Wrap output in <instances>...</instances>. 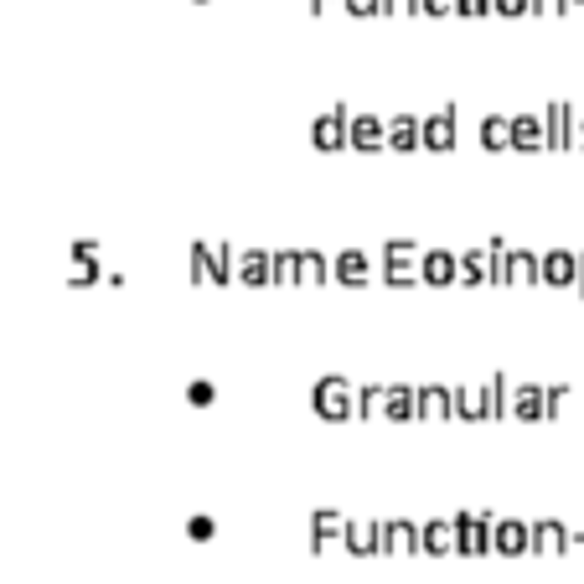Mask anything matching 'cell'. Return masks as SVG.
Instances as JSON below:
<instances>
[{
  "mask_svg": "<svg viewBox=\"0 0 584 584\" xmlns=\"http://www.w3.org/2000/svg\"><path fill=\"white\" fill-rule=\"evenodd\" d=\"M538 285V254L528 249H507L502 243V285Z\"/></svg>",
  "mask_w": 584,
  "mask_h": 584,
  "instance_id": "7c38bea8",
  "label": "cell"
},
{
  "mask_svg": "<svg viewBox=\"0 0 584 584\" xmlns=\"http://www.w3.org/2000/svg\"><path fill=\"white\" fill-rule=\"evenodd\" d=\"M326 6H342V0H316V11H326Z\"/></svg>",
  "mask_w": 584,
  "mask_h": 584,
  "instance_id": "8d00e7d4",
  "label": "cell"
},
{
  "mask_svg": "<svg viewBox=\"0 0 584 584\" xmlns=\"http://www.w3.org/2000/svg\"><path fill=\"white\" fill-rule=\"evenodd\" d=\"M347 145L357 150H383L388 145V125L378 114H347Z\"/></svg>",
  "mask_w": 584,
  "mask_h": 584,
  "instance_id": "ba28073f",
  "label": "cell"
},
{
  "mask_svg": "<svg viewBox=\"0 0 584 584\" xmlns=\"http://www.w3.org/2000/svg\"><path fill=\"white\" fill-rule=\"evenodd\" d=\"M528 11H543V16H559V11H569V0H528Z\"/></svg>",
  "mask_w": 584,
  "mask_h": 584,
  "instance_id": "4dcf8cb0",
  "label": "cell"
},
{
  "mask_svg": "<svg viewBox=\"0 0 584 584\" xmlns=\"http://www.w3.org/2000/svg\"><path fill=\"white\" fill-rule=\"evenodd\" d=\"M491 11H502V16H522V11H528V0H491Z\"/></svg>",
  "mask_w": 584,
  "mask_h": 584,
  "instance_id": "d6a6232c",
  "label": "cell"
},
{
  "mask_svg": "<svg viewBox=\"0 0 584 584\" xmlns=\"http://www.w3.org/2000/svg\"><path fill=\"white\" fill-rule=\"evenodd\" d=\"M528 548L533 553H564L569 548V528H564V522H553V517H543V522H533V528H528Z\"/></svg>",
  "mask_w": 584,
  "mask_h": 584,
  "instance_id": "9a60e30c",
  "label": "cell"
},
{
  "mask_svg": "<svg viewBox=\"0 0 584 584\" xmlns=\"http://www.w3.org/2000/svg\"><path fill=\"white\" fill-rule=\"evenodd\" d=\"M212 398H218V388H212L207 378H192L187 383V404H212Z\"/></svg>",
  "mask_w": 584,
  "mask_h": 584,
  "instance_id": "83f0119b",
  "label": "cell"
},
{
  "mask_svg": "<svg viewBox=\"0 0 584 584\" xmlns=\"http://www.w3.org/2000/svg\"><path fill=\"white\" fill-rule=\"evenodd\" d=\"M311 140H316L321 150H336V145H347V109H342V104H336V109H326V114L316 119Z\"/></svg>",
  "mask_w": 584,
  "mask_h": 584,
  "instance_id": "e0dca14e",
  "label": "cell"
},
{
  "mask_svg": "<svg viewBox=\"0 0 584 584\" xmlns=\"http://www.w3.org/2000/svg\"><path fill=\"white\" fill-rule=\"evenodd\" d=\"M378 548L383 553H414L419 548V528L414 522H378Z\"/></svg>",
  "mask_w": 584,
  "mask_h": 584,
  "instance_id": "ac0fdd59",
  "label": "cell"
},
{
  "mask_svg": "<svg viewBox=\"0 0 584 584\" xmlns=\"http://www.w3.org/2000/svg\"><path fill=\"white\" fill-rule=\"evenodd\" d=\"M497 393H502V409H507V414H517V419H543V388L497 378Z\"/></svg>",
  "mask_w": 584,
  "mask_h": 584,
  "instance_id": "5b68a950",
  "label": "cell"
},
{
  "mask_svg": "<svg viewBox=\"0 0 584 584\" xmlns=\"http://www.w3.org/2000/svg\"><path fill=\"white\" fill-rule=\"evenodd\" d=\"M274 285H300V274H295V254H274Z\"/></svg>",
  "mask_w": 584,
  "mask_h": 584,
  "instance_id": "4316f807",
  "label": "cell"
},
{
  "mask_svg": "<svg viewBox=\"0 0 584 584\" xmlns=\"http://www.w3.org/2000/svg\"><path fill=\"white\" fill-rule=\"evenodd\" d=\"M342 533H347V517L336 512V507H321V512L311 517V538H316V548H331V543H342Z\"/></svg>",
  "mask_w": 584,
  "mask_h": 584,
  "instance_id": "44dd1931",
  "label": "cell"
},
{
  "mask_svg": "<svg viewBox=\"0 0 584 584\" xmlns=\"http://www.w3.org/2000/svg\"><path fill=\"white\" fill-rule=\"evenodd\" d=\"M419 145H429V150H450L455 145V109L450 104L419 119Z\"/></svg>",
  "mask_w": 584,
  "mask_h": 584,
  "instance_id": "9c48e42d",
  "label": "cell"
},
{
  "mask_svg": "<svg viewBox=\"0 0 584 584\" xmlns=\"http://www.w3.org/2000/svg\"><path fill=\"white\" fill-rule=\"evenodd\" d=\"M383 280L388 285H419V243H388L383 249Z\"/></svg>",
  "mask_w": 584,
  "mask_h": 584,
  "instance_id": "277c9868",
  "label": "cell"
},
{
  "mask_svg": "<svg viewBox=\"0 0 584 584\" xmlns=\"http://www.w3.org/2000/svg\"><path fill=\"white\" fill-rule=\"evenodd\" d=\"M331 274H336L342 285H367V280H373V254H362V249L336 254V259H331Z\"/></svg>",
  "mask_w": 584,
  "mask_h": 584,
  "instance_id": "4fadbf2b",
  "label": "cell"
},
{
  "mask_svg": "<svg viewBox=\"0 0 584 584\" xmlns=\"http://www.w3.org/2000/svg\"><path fill=\"white\" fill-rule=\"evenodd\" d=\"M491 548L517 559V553H528V522L517 517H491Z\"/></svg>",
  "mask_w": 584,
  "mask_h": 584,
  "instance_id": "30bf717a",
  "label": "cell"
},
{
  "mask_svg": "<svg viewBox=\"0 0 584 584\" xmlns=\"http://www.w3.org/2000/svg\"><path fill=\"white\" fill-rule=\"evenodd\" d=\"M187 533L192 538H212V533H218V522H212V517H187Z\"/></svg>",
  "mask_w": 584,
  "mask_h": 584,
  "instance_id": "f1b7e54d",
  "label": "cell"
},
{
  "mask_svg": "<svg viewBox=\"0 0 584 584\" xmlns=\"http://www.w3.org/2000/svg\"><path fill=\"white\" fill-rule=\"evenodd\" d=\"M295 274H300V285H326L331 264H326V254H295Z\"/></svg>",
  "mask_w": 584,
  "mask_h": 584,
  "instance_id": "484cf974",
  "label": "cell"
},
{
  "mask_svg": "<svg viewBox=\"0 0 584 584\" xmlns=\"http://www.w3.org/2000/svg\"><path fill=\"white\" fill-rule=\"evenodd\" d=\"M342 543H347L352 553H378V522H352V517H347Z\"/></svg>",
  "mask_w": 584,
  "mask_h": 584,
  "instance_id": "d4e9b609",
  "label": "cell"
},
{
  "mask_svg": "<svg viewBox=\"0 0 584 584\" xmlns=\"http://www.w3.org/2000/svg\"><path fill=\"white\" fill-rule=\"evenodd\" d=\"M579 285H584V254H579Z\"/></svg>",
  "mask_w": 584,
  "mask_h": 584,
  "instance_id": "74e56055",
  "label": "cell"
},
{
  "mask_svg": "<svg viewBox=\"0 0 584 584\" xmlns=\"http://www.w3.org/2000/svg\"><path fill=\"white\" fill-rule=\"evenodd\" d=\"M378 11H388V16H409V11H419V0H378Z\"/></svg>",
  "mask_w": 584,
  "mask_h": 584,
  "instance_id": "f546056e",
  "label": "cell"
},
{
  "mask_svg": "<svg viewBox=\"0 0 584 584\" xmlns=\"http://www.w3.org/2000/svg\"><path fill=\"white\" fill-rule=\"evenodd\" d=\"M233 280H243V285H274V254H264V249L233 254Z\"/></svg>",
  "mask_w": 584,
  "mask_h": 584,
  "instance_id": "52a82bcc",
  "label": "cell"
},
{
  "mask_svg": "<svg viewBox=\"0 0 584 584\" xmlns=\"http://www.w3.org/2000/svg\"><path fill=\"white\" fill-rule=\"evenodd\" d=\"M574 145H584V119H579V125H574Z\"/></svg>",
  "mask_w": 584,
  "mask_h": 584,
  "instance_id": "d590c367",
  "label": "cell"
},
{
  "mask_svg": "<svg viewBox=\"0 0 584 584\" xmlns=\"http://www.w3.org/2000/svg\"><path fill=\"white\" fill-rule=\"evenodd\" d=\"M455 11H460V16H486L491 0H455Z\"/></svg>",
  "mask_w": 584,
  "mask_h": 584,
  "instance_id": "1f68e13d",
  "label": "cell"
},
{
  "mask_svg": "<svg viewBox=\"0 0 584 584\" xmlns=\"http://www.w3.org/2000/svg\"><path fill=\"white\" fill-rule=\"evenodd\" d=\"M574 109L569 104H548V114H543V130H548V145L553 150H564V145H574Z\"/></svg>",
  "mask_w": 584,
  "mask_h": 584,
  "instance_id": "2e32d148",
  "label": "cell"
},
{
  "mask_svg": "<svg viewBox=\"0 0 584 584\" xmlns=\"http://www.w3.org/2000/svg\"><path fill=\"white\" fill-rule=\"evenodd\" d=\"M481 145L486 150H507L512 145V119L507 114H486L481 119Z\"/></svg>",
  "mask_w": 584,
  "mask_h": 584,
  "instance_id": "cb8c5ba5",
  "label": "cell"
},
{
  "mask_svg": "<svg viewBox=\"0 0 584 584\" xmlns=\"http://www.w3.org/2000/svg\"><path fill=\"white\" fill-rule=\"evenodd\" d=\"M512 145L517 150H543L548 145V130L538 114H512Z\"/></svg>",
  "mask_w": 584,
  "mask_h": 584,
  "instance_id": "d6986e66",
  "label": "cell"
},
{
  "mask_svg": "<svg viewBox=\"0 0 584 584\" xmlns=\"http://www.w3.org/2000/svg\"><path fill=\"white\" fill-rule=\"evenodd\" d=\"M419 280L424 285H450V280H460V259L445 254V249H419Z\"/></svg>",
  "mask_w": 584,
  "mask_h": 584,
  "instance_id": "8fae6325",
  "label": "cell"
},
{
  "mask_svg": "<svg viewBox=\"0 0 584 584\" xmlns=\"http://www.w3.org/2000/svg\"><path fill=\"white\" fill-rule=\"evenodd\" d=\"M455 522V553H471V559H476V553H486L491 548V512H455L450 517Z\"/></svg>",
  "mask_w": 584,
  "mask_h": 584,
  "instance_id": "3957f363",
  "label": "cell"
},
{
  "mask_svg": "<svg viewBox=\"0 0 584 584\" xmlns=\"http://www.w3.org/2000/svg\"><path fill=\"white\" fill-rule=\"evenodd\" d=\"M419 11H429V16H450V11H455V0H419Z\"/></svg>",
  "mask_w": 584,
  "mask_h": 584,
  "instance_id": "836d02e7",
  "label": "cell"
},
{
  "mask_svg": "<svg viewBox=\"0 0 584 584\" xmlns=\"http://www.w3.org/2000/svg\"><path fill=\"white\" fill-rule=\"evenodd\" d=\"M388 125V145L393 150H414L419 145V119L414 114H393V119H383Z\"/></svg>",
  "mask_w": 584,
  "mask_h": 584,
  "instance_id": "603a6c76",
  "label": "cell"
},
{
  "mask_svg": "<svg viewBox=\"0 0 584 584\" xmlns=\"http://www.w3.org/2000/svg\"><path fill=\"white\" fill-rule=\"evenodd\" d=\"M342 6H347L352 16H373V11H378V0H342Z\"/></svg>",
  "mask_w": 584,
  "mask_h": 584,
  "instance_id": "e575fe53",
  "label": "cell"
},
{
  "mask_svg": "<svg viewBox=\"0 0 584 584\" xmlns=\"http://www.w3.org/2000/svg\"><path fill=\"white\" fill-rule=\"evenodd\" d=\"M419 548L424 553H455V522H424V528H419Z\"/></svg>",
  "mask_w": 584,
  "mask_h": 584,
  "instance_id": "7402d4cb",
  "label": "cell"
},
{
  "mask_svg": "<svg viewBox=\"0 0 584 584\" xmlns=\"http://www.w3.org/2000/svg\"><path fill=\"white\" fill-rule=\"evenodd\" d=\"M311 404H316L321 419H352V409H357V388H352L347 378H321L316 393H311Z\"/></svg>",
  "mask_w": 584,
  "mask_h": 584,
  "instance_id": "7a4b0ae2",
  "label": "cell"
},
{
  "mask_svg": "<svg viewBox=\"0 0 584 584\" xmlns=\"http://www.w3.org/2000/svg\"><path fill=\"white\" fill-rule=\"evenodd\" d=\"M414 419H455V388L445 383L414 388Z\"/></svg>",
  "mask_w": 584,
  "mask_h": 584,
  "instance_id": "8992f818",
  "label": "cell"
},
{
  "mask_svg": "<svg viewBox=\"0 0 584 584\" xmlns=\"http://www.w3.org/2000/svg\"><path fill=\"white\" fill-rule=\"evenodd\" d=\"M378 419H414V388L409 383H383V409Z\"/></svg>",
  "mask_w": 584,
  "mask_h": 584,
  "instance_id": "ffe728a7",
  "label": "cell"
},
{
  "mask_svg": "<svg viewBox=\"0 0 584 584\" xmlns=\"http://www.w3.org/2000/svg\"><path fill=\"white\" fill-rule=\"evenodd\" d=\"M538 280L543 285H579V254H543Z\"/></svg>",
  "mask_w": 584,
  "mask_h": 584,
  "instance_id": "5bb4252c",
  "label": "cell"
},
{
  "mask_svg": "<svg viewBox=\"0 0 584 584\" xmlns=\"http://www.w3.org/2000/svg\"><path fill=\"white\" fill-rule=\"evenodd\" d=\"M455 419H502L497 378H486V383H460V388H455Z\"/></svg>",
  "mask_w": 584,
  "mask_h": 584,
  "instance_id": "6da1fadb",
  "label": "cell"
}]
</instances>
